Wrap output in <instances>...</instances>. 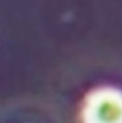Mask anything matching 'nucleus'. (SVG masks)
Instances as JSON below:
<instances>
[{
    "instance_id": "nucleus-1",
    "label": "nucleus",
    "mask_w": 122,
    "mask_h": 123,
    "mask_svg": "<svg viewBox=\"0 0 122 123\" xmlns=\"http://www.w3.org/2000/svg\"><path fill=\"white\" fill-rule=\"evenodd\" d=\"M80 123H122L121 90L113 86L92 89L83 100Z\"/></svg>"
}]
</instances>
